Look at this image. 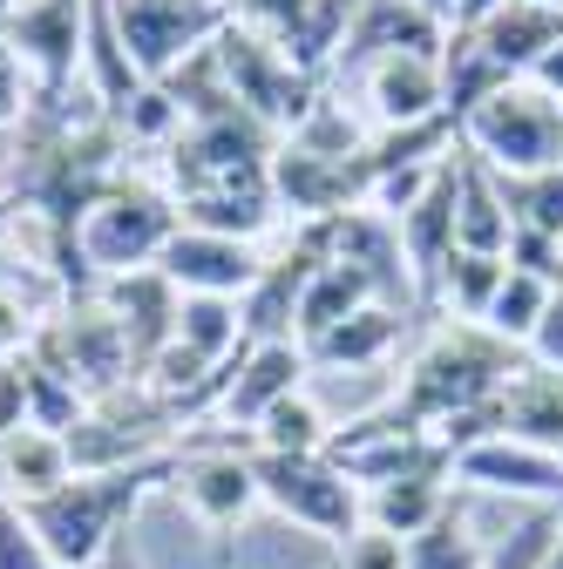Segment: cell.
<instances>
[{
  "label": "cell",
  "instance_id": "6da1fadb",
  "mask_svg": "<svg viewBox=\"0 0 563 569\" xmlns=\"http://www.w3.org/2000/svg\"><path fill=\"white\" fill-rule=\"evenodd\" d=\"M510 380H516V352L496 332L462 326V319H442L428 339L414 346V360H407V373L394 387V407L407 420H421L428 435H442L448 420L496 407Z\"/></svg>",
  "mask_w": 563,
  "mask_h": 569
},
{
  "label": "cell",
  "instance_id": "7a4b0ae2",
  "mask_svg": "<svg viewBox=\"0 0 563 569\" xmlns=\"http://www.w3.org/2000/svg\"><path fill=\"white\" fill-rule=\"evenodd\" d=\"M170 468H177V455H157V461H136V468L76 475V481H61L55 495H41V502H28V522L48 542L55 569L102 562L122 542V522L150 502V488H170Z\"/></svg>",
  "mask_w": 563,
  "mask_h": 569
},
{
  "label": "cell",
  "instance_id": "3957f363",
  "mask_svg": "<svg viewBox=\"0 0 563 569\" xmlns=\"http://www.w3.org/2000/svg\"><path fill=\"white\" fill-rule=\"evenodd\" d=\"M177 197L157 183H109L68 231V251H76L96 278H129L150 271L164 258V244L177 238Z\"/></svg>",
  "mask_w": 563,
  "mask_h": 569
},
{
  "label": "cell",
  "instance_id": "277c9868",
  "mask_svg": "<svg viewBox=\"0 0 563 569\" xmlns=\"http://www.w3.org/2000/svg\"><path fill=\"white\" fill-rule=\"evenodd\" d=\"M455 129H462V150L475 163H488L496 177H536V170L563 163V109L530 76L488 89Z\"/></svg>",
  "mask_w": 563,
  "mask_h": 569
},
{
  "label": "cell",
  "instance_id": "5b68a950",
  "mask_svg": "<svg viewBox=\"0 0 563 569\" xmlns=\"http://www.w3.org/2000/svg\"><path fill=\"white\" fill-rule=\"evenodd\" d=\"M251 475H258V502L271 516H286L293 529H306L333 549L367 522V495L326 455H265V448H251Z\"/></svg>",
  "mask_w": 563,
  "mask_h": 569
},
{
  "label": "cell",
  "instance_id": "8992f818",
  "mask_svg": "<svg viewBox=\"0 0 563 569\" xmlns=\"http://www.w3.org/2000/svg\"><path fill=\"white\" fill-rule=\"evenodd\" d=\"M102 14H109L129 68L144 82L177 76L190 54H204L210 41L231 28L225 0H102Z\"/></svg>",
  "mask_w": 563,
  "mask_h": 569
},
{
  "label": "cell",
  "instance_id": "52a82bcc",
  "mask_svg": "<svg viewBox=\"0 0 563 569\" xmlns=\"http://www.w3.org/2000/svg\"><path fill=\"white\" fill-rule=\"evenodd\" d=\"M89 14L96 0H8V41L34 82V109H61L68 89L82 82V54H89Z\"/></svg>",
  "mask_w": 563,
  "mask_h": 569
},
{
  "label": "cell",
  "instance_id": "ba28073f",
  "mask_svg": "<svg viewBox=\"0 0 563 569\" xmlns=\"http://www.w3.org/2000/svg\"><path fill=\"white\" fill-rule=\"evenodd\" d=\"M218 68H225L231 102H238L258 129H271V136H293V129L306 122V109L319 102V82L299 76V68L278 54L265 34L225 28V34H218Z\"/></svg>",
  "mask_w": 563,
  "mask_h": 569
},
{
  "label": "cell",
  "instance_id": "9c48e42d",
  "mask_svg": "<svg viewBox=\"0 0 563 569\" xmlns=\"http://www.w3.org/2000/svg\"><path fill=\"white\" fill-rule=\"evenodd\" d=\"M157 271L177 284V299H245L251 284H258V271H265V251L251 238L177 224V238L164 244Z\"/></svg>",
  "mask_w": 563,
  "mask_h": 569
},
{
  "label": "cell",
  "instance_id": "30bf717a",
  "mask_svg": "<svg viewBox=\"0 0 563 569\" xmlns=\"http://www.w3.org/2000/svg\"><path fill=\"white\" fill-rule=\"evenodd\" d=\"M299 387H313V360H306V346L299 339H265V346H245L238 360L218 373V427H251L286 400V393H299Z\"/></svg>",
  "mask_w": 563,
  "mask_h": 569
},
{
  "label": "cell",
  "instance_id": "8fae6325",
  "mask_svg": "<svg viewBox=\"0 0 563 569\" xmlns=\"http://www.w3.org/2000/svg\"><path fill=\"white\" fill-rule=\"evenodd\" d=\"M170 495L190 509V522L204 529H238L251 509H258V475H251V448H218L204 441L190 455H177L170 468Z\"/></svg>",
  "mask_w": 563,
  "mask_h": 569
},
{
  "label": "cell",
  "instance_id": "7c38bea8",
  "mask_svg": "<svg viewBox=\"0 0 563 569\" xmlns=\"http://www.w3.org/2000/svg\"><path fill=\"white\" fill-rule=\"evenodd\" d=\"M448 475L462 488H482V495H523L536 509H563V455L530 448L516 435H488V441L462 448L448 461Z\"/></svg>",
  "mask_w": 563,
  "mask_h": 569
},
{
  "label": "cell",
  "instance_id": "4fadbf2b",
  "mask_svg": "<svg viewBox=\"0 0 563 569\" xmlns=\"http://www.w3.org/2000/svg\"><path fill=\"white\" fill-rule=\"evenodd\" d=\"M360 109L374 129H407V122H435L448 116V89H442V54H381L360 76Z\"/></svg>",
  "mask_w": 563,
  "mask_h": 569
},
{
  "label": "cell",
  "instance_id": "5bb4252c",
  "mask_svg": "<svg viewBox=\"0 0 563 569\" xmlns=\"http://www.w3.org/2000/svg\"><path fill=\"white\" fill-rule=\"evenodd\" d=\"M448 48V21L428 14L421 0H354L346 21V48H339V76H360L381 54H442Z\"/></svg>",
  "mask_w": 563,
  "mask_h": 569
},
{
  "label": "cell",
  "instance_id": "9a60e30c",
  "mask_svg": "<svg viewBox=\"0 0 563 569\" xmlns=\"http://www.w3.org/2000/svg\"><path fill=\"white\" fill-rule=\"evenodd\" d=\"M496 82H523L530 68L563 41V8H536V0H503L482 28H462Z\"/></svg>",
  "mask_w": 563,
  "mask_h": 569
},
{
  "label": "cell",
  "instance_id": "2e32d148",
  "mask_svg": "<svg viewBox=\"0 0 563 569\" xmlns=\"http://www.w3.org/2000/svg\"><path fill=\"white\" fill-rule=\"evenodd\" d=\"M455 251H482V258L516 251V218H510L503 177L475 163L468 150H455Z\"/></svg>",
  "mask_w": 563,
  "mask_h": 569
},
{
  "label": "cell",
  "instance_id": "e0dca14e",
  "mask_svg": "<svg viewBox=\"0 0 563 569\" xmlns=\"http://www.w3.org/2000/svg\"><path fill=\"white\" fill-rule=\"evenodd\" d=\"M401 339H407V312L387 306V299H374V306H360L354 319H339L333 332H319V339L306 346V360H313L319 373H374Z\"/></svg>",
  "mask_w": 563,
  "mask_h": 569
},
{
  "label": "cell",
  "instance_id": "ac0fdd59",
  "mask_svg": "<svg viewBox=\"0 0 563 569\" xmlns=\"http://www.w3.org/2000/svg\"><path fill=\"white\" fill-rule=\"evenodd\" d=\"M61 481H76V455H68V435L55 427H21V435L0 441V495L8 502H41Z\"/></svg>",
  "mask_w": 563,
  "mask_h": 569
},
{
  "label": "cell",
  "instance_id": "d6986e66",
  "mask_svg": "<svg viewBox=\"0 0 563 569\" xmlns=\"http://www.w3.org/2000/svg\"><path fill=\"white\" fill-rule=\"evenodd\" d=\"M170 352H184V360L204 367V373H225L245 352V312H238V299H177Z\"/></svg>",
  "mask_w": 563,
  "mask_h": 569
},
{
  "label": "cell",
  "instance_id": "ffe728a7",
  "mask_svg": "<svg viewBox=\"0 0 563 569\" xmlns=\"http://www.w3.org/2000/svg\"><path fill=\"white\" fill-rule=\"evenodd\" d=\"M496 413H503V435L563 455V373H550V367H536V360L516 367V380L503 387Z\"/></svg>",
  "mask_w": 563,
  "mask_h": 569
},
{
  "label": "cell",
  "instance_id": "44dd1931",
  "mask_svg": "<svg viewBox=\"0 0 563 569\" xmlns=\"http://www.w3.org/2000/svg\"><path fill=\"white\" fill-rule=\"evenodd\" d=\"M381 299V284L360 271V264H339V258H319V271L306 278V292H299V319H293V339L313 346L319 332H333L339 319H354L360 306Z\"/></svg>",
  "mask_w": 563,
  "mask_h": 569
},
{
  "label": "cell",
  "instance_id": "7402d4cb",
  "mask_svg": "<svg viewBox=\"0 0 563 569\" xmlns=\"http://www.w3.org/2000/svg\"><path fill=\"white\" fill-rule=\"evenodd\" d=\"M455 475H407V481H387V488H367V522L414 542L421 529H435L448 509H455V495H448Z\"/></svg>",
  "mask_w": 563,
  "mask_h": 569
},
{
  "label": "cell",
  "instance_id": "603a6c76",
  "mask_svg": "<svg viewBox=\"0 0 563 569\" xmlns=\"http://www.w3.org/2000/svg\"><path fill=\"white\" fill-rule=\"evenodd\" d=\"M550 299H556V278H543V271H530V264H510L503 292L488 299V312H482V332H496L510 352H530V339H536Z\"/></svg>",
  "mask_w": 563,
  "mask_h": 569
},
{
  "label": "cell",
  "instance_id": "cb8c5ba5",
  "mask_svg": "<svg viewBox=\"0 0 563 569\" xmlns=\"http://www.w3.org/2000/svg\"><path fill=\"white\" fill-rule=\"evenodd\" d=\"M333 413L319 407V393L313 387H299V393H286L258 427H251V448H265V455H326L333 448Z\"/></svg>",
  "mask_w": 563,
  "mask_h": 569
},
{
  "label": "cell",
  "instance_id": "d4e9b609",
  "mask_svg": "<svg viewBox=\"0 0 563 569\" xmlns=\"http://www.w3.org/2000/svg\"><path fill=\"white\" fill-rule=\"evenodd\" d=\"M503 278H510V258H482V251H448L442 278H435V292L442 299V319H462V326H482L488 299L503 292Z\"/></svg>",
  "mask_w": 563,
  "mask_h": 569
},
{
  "label": "cell",
  "instance_id": "484cf974",
  "mask_svg": "<svg viewBox=\"0 0 563 569\" xmlns=\"http://www.w3.org/2000/svg\"><path fill=\"white\" fill-rule=\"evenodd\" d=\"M503 197H510L516 238H536V244L563 251V163L536 170V177H503Z\"/></svg>",
  "mask_w": 563,
  "mask_h": 569
},
{
  "label": "cell",
  "instance_id": "4316f807",
  "mask_svg": "<svg viewBox=\"0 0 563 569\" xmlns=\"http://www.w3.org/2000/svg\"><path fill=\"white\" fill-rule=\"evenodd\" d=\"M482 556H488V542L462 522V509H448L435 529H421L407 542V569H482Z\"/></svg>",
  "mask_w": 563,
  "mask_h": 569
},
{
  "label": "cell",
  "instance_id": "83f0119b",
  "mask_svg": "<svg viewBox=\"0 0 563 569\" xmlns=\"http://www.w3.org/2000/svg\"><path fill=\"white\" fill-rule=\"evenodd\" d=\"M556 522H563V509H536V516H530V522H516L503 542H488L482 569H543V549H550Z\"/></svg>",
  "mask_w": 563,
  "mask_h": 569
},
{
  "label": "cell",
  "instance_id": "f1b7e54d",
  "mask_svg": "<svg viewBox=\"0 0 563 569\" xmlns=\"http://www.w3.org/2000/svg\"><path fill=\"white\" fill-rule=\"evenodd\" d=\"M0 569H55V556H48V542L34 536L28 509L8 502V495H0Z\"/></svg>",
  "mask_w": 563,
  "mask_h": 569
},
{
  "label": "cell",
  "instance_id": "f546056e",
  "mask_svg": "<svg viewBox=\"0 0 563 569\" xmlns=\"http://www.w3.org/2000/svg\"><path fill=\"white\" fill-rule=\"evenodd\" d=\"M333 562L339 569H407V542L387 536V529H374V522H360L354 536L333 549Z\"/></svg>",
  "mask_w": 563,
  "mask_h": 569
},
{
  "label": "cell",
  "instance_id": "4dcf8cb0",
  "mask_svg": "<svg viewBox=\"0 0 563 569\" xmlns=\"http://www.w3.org/2000/svg\"><path fill=\"white\" fill-rule=\"evenodd\" d=\"M34 427V393H28V352H0V441Z\"/></svg>",
  "mask_w": 563,
  "mask_h": 569
},
{
  "label": "cell",
  "instance_id": "1f68e13d",
  "mask_svg": "<svg viewBox=\"0 0 563 569\" xmlns=\"http://www.w3.org/2000/svg\"><path fill=\"white\" fill-rule=\"evenodd\" d=\"M28 116H34V82H28L21 54L0 41V129H21Z\"/></svg>",
  "mask_w": 563,
  "mask_h": 569
},
{
  "label": "cell",
  "instance_id": "d6a6232c",
  "mask_svg": "<svg viewBox=\"0 0 563 569\" xmlns=\"http://www.w3.org/2000/svg\"><path fill=\"white\" fill-rule=\"evenodd\" d=\"M530 82H536V89H543V96H550V102L563 109V41H556V48H550V54H543V61L530 68Z\"/></svg>",
  "mask_w": 563,
  "mask_h": 569
},
{
  "label": "cell",
  "instance_id": "836d02e7",
  "mask_svg": "<svg viewBox=\"0 0 563 569\" xmlns=\"http://www.w3.org/2000/svg\"><path fill=\"white\" fill-rule=\"evenodd\" d=\"M503 8V0H455V8H448V34H462V28H482L488 14H496Z\"/></svg>",
  "mask_w": 563,
  "mask_h": 569
},
{
  "label": "cell",
  "instance_id": "e575fe53",
  "mask_svg": "<svg viewBox=\"0 0 563 569\" xmlns=\"http://www.w3.org/2000/svg\"><path fill=\"white\" fill-rule=\"evenodd\" d=\"M543 569H563V522H556V536H550V549H543Z\"/></svg>",
  "mask_w": 563,
  "mask_h": 569
},
{
  "label": "cell",
  "instance_id": "d590c367",
  "mask_svg": "<svg viewBox=\"0 0 563 569\" xmlns=\"http://www.w3.org/2000/svg\"><path fill=\"white\" fill-rule=\"evenodd\" d=\"M421 8H428V14H442V21H448V8H455V0H421Z\"/></svg>",
  "mask_w": 563,
  "mask_h": 569
},
{
  "label": "cell",
  "instance_id": "8d00e7d4",
  "mask_svg": "<svg viewBox=\"0 0 563 569\" xmlns=\"http://www.w3.org/2000/svg\"><path fill=\"white\" fill-rule=\"evenodd\" d=\"M536 8H563V0H536Z\"/></svg>",
  "mask_w": 563,
  "mask_h": 569
},
{
  "label": "cell",
  "instance_id": "74e56055",
  "mask_svg": "<svg viewBox=\"0 0 563 569\" xmlns=\"http://www.w3.org/2000/svg\"><path fill=\"white\" fill-rule=\"evenodd\" d=\"M326 569H339V562H326Z\"/></svg>",
  "mask_w": 563,
  "mask_h": 569
}]
</instances>
